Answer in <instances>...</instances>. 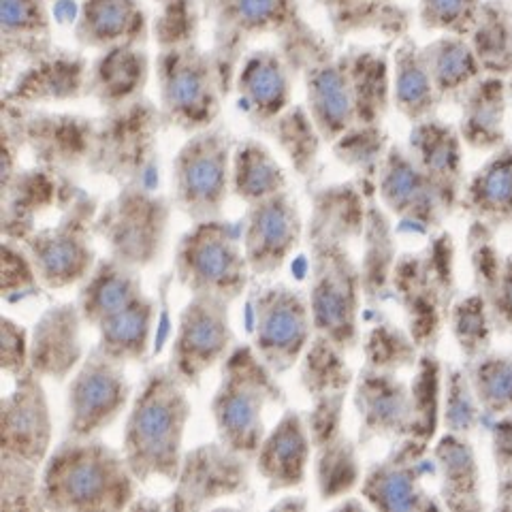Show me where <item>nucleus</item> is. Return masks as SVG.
Wrapping results in <instances>:
<instances>
[{"mask_svg":"<svg viewBox=\"0 0 512 512\" xmlns=\"http://www.w3.org/2000/svg\"><path fill=\"white\" fill-rule=\"evenodd\" d=\"M190 416L186 384L169 363L154 365L128 408L122 434V455L139 485L154 478L167 483L178 480Z\"/></svg>","mask_w":512,"mask_h":512,"instance_id":"1","label":"nucleus"},{"mask_svg":"<svg viewBox=\"0 0 512 512\" xmlns=\"http://www.w3.org/2000/svg\"><path fill=\"white\" fill-rule=\"evenodd\" d=\"M139 480L122 451L99 438H64L41 468V510H131Z\"/></svg>","mask_w":512,"mask_h":512,"instance_id":"2","label":"nucleus"},{"mask_svg":"<svg viewBox=\"0 0 512 512\" xmlns=\"http://www.w3.org/2000/svg\"><path fill=\"white\" fill-rule=\"evenodd\" d=\"M269 408H286L278 376L256 355L252 344H237L222 361L212 397L216 438L231 451L252 459L269 429Z\"/></svg>","mask_w":512,"mask_h":512,"instance_id":"3","label":"nucleus"},{"mask_svg":"<svg viewBox=\"0 0 512 512\" xmlns=\"http://www.w3.org/2000/svg\"><path fill=\"white\" fill-rule=\"evenodd\" d=\"M455 242L438 231L416 252L397 256L393 271V299L404 312V323L421 350H436L457 299Z\"/></svg>","mask_w":512,"mask_h":512,"instance_id":"4","label":"nucleus"},{"mask_svg":"<svg viewBox=\"0 0 512 512\" xmlns=\"http://www.w3.org/2000/svg\"><path fill=\"white\" fill-rule=\"evenodd\" d=\"M173 274L190 295L237 301L252 278L242 242V220L231 222L220 216L192 222L175 246Z\"/></svg>","mask_w":512,"mask_h":512,"instance_id":"5","label":"nucleus"},{"mask_svg":"<svg viewBox=\"0 0 512 512\" xmlns=\"http://www.w3.org/2000/svg\"><path fill=\"white\" fill-rule=\"evenodd\" d=\"M310 308L316 333L350 352L359 346L361 271L348 244L329 235L308 233Z\"/></svg>","mask_w":512,"mask_h":512,"instance_id":"6","label":"nucleus"},{"mask_svg":"<svg viewBox=\"0 0 512 512\" xmlns=\"http://www.w3.org/2000/svg\"><path fill=\"white\" fill-rule=\"evenodd\" d=\"M163 122L141 96L116 109H107V116L96 122L94 148L88 169L94 175H105L122 186H158V124Z\"/></svg>","mask_w":512,"mask_h":512,"instance_id":"7","label":"nucleus"},{"mask_svg":"<svg viewBox=\"0 0 512 512\" xmlns=\"http://www.w3.org/2000/svg\"><path fill=\"white\" fill-rule=\"evenodd\" d=\"M156 79L160 116L180 131L197 133L216 124L222 96H227L214 54L197 45L182 43L158 50Z\"/></svg>","mask_w":512,"mask_h":512,"instance_id":"8","label":"nucleus"},{"mask_svg":"<svg viewBox=\"0 0 512 512\" xmlns=\"http://www.w3.org/2000/svg\"><path fill=\"white\" fill-rule=\"evenodd\" d=\"M173 201L143 186H122L101 205L94 233L109 256L139 271L160 261L167 246Z\"/></svg>","mask_w":512,"mask_h":512,"instance_id":"9","label":"nucleus"},{"mask_svg":"<svg viewBox=\"0 0 512 512\" xmlns=\"http://www.w3.org/2000/svg\"><path fill=\"white\" fill-rule=\"evenodd\" d=\"M233 141L218 124L190 133L171 165V201L190 222L220 218L231 195Z\"/></svg>","mask_w":512,"mask_h":512,"instance_id":"10","label":"nucleus"},{"mask_svg":"<svg viewBox=\"0 0 512 512\" xmlns=\"http://www.w3.org/2000/svg\"><path fill=\"white\" fill-rule=\"evenodd\" d=\"M99 210V199L79 188L54 224L20 242L35 263L45 291L82 284L99 261L94 250V220Z\"/></svg>","mask_w":512,"mask_h":512,"instance_id":"11","label":"nucleus"},{"mask_svg":"<svg viewBox=\"0 0 512 512\" xmlns=\"http://www.w3.org/2000/svg\"><path fill=\"white\" fill-rule=\"evenodd\" d=\"M314 333L306 293L284 282L256 291L252 299V348L276 376L299 365Z\"/></svg>","mask_w":512,"mask_h":512,"instance_id":"12","label":"nucleus"},{"mask_svg":"<svg viewBox=\"0 0 512 512\" xmlns=\"http://www.w3.org/2000/svg\"><path fill=\"white\" fill-rule=\"evenodd\" d=\"M235 346L231 301L212 295H190L180 312L167 363L186 387H197Z\"/></svg>","mask_w":512,"mask_h":512,"instance_id":"13","label":"nucleus"},{"mask_svg":"<svg viewBox=\"0 0 512 512\" xmlns=\"http://www.w3.org/2000/svg\"><path fill=\"white\" fill-rule=\"evenodd\" d=\"M131 402L124 365L92 348L67 384V436L99 438Z\"/></svg>","mask_w":512,"mask_h":512,"instance_id":"14","label":"nucleus"},{"mask_svg":"<svg viewBox=\"0 0 512 512\" xmlns=\"http://www.w3.org/2000/svg\"><path fill=\"white\" fill-rule=\"evenodd\" d=\"M3 131L18 141L20 148L30 150L37 167L71 175L75 169L88 165L96 122L5 103Z\"/></svg>","mask_w":512,"mask_h":512,"instance_id":"15","label":"nucleus"},{"mask_svg":"<svg viewBox=\"0 0 512 512\" xmlns=\"http://www.w3.org/2000/svg\"><path fill=\"white\" fill-rule=\"evenodd\" d=\"M205 11L214 22V60L224 92L242 62L244 45L261 35H282L297 20L295 0H205Z\"/></svg>","mask_w":512,"mask_h":512,"instance_id":"16","label":"nucleus"},{"mask_svg":"<svg viewBox=\"0 0 512 512\" xmlns=\"http://www.w3.org/2000/svg\"><path fill=\"white\" fill-rule=\"evenodd\" d=\"M252 459L224 446L218 438L186 451L178 480L163 502L167 510H203L216 502L242 498L250 491Z\"/></svg>","mask_w":512,"mask_h":512,"instance_id":"17","label":"nucleus"},{"mask_svg":"<svg viewBox=\"0 0 512 512\" xmlns=\"http://www.w3.org/2000/svg\"><path fill=\"white\" fill-rule=\"evenodd\" d=\"M431 444L410 436L397 440L389 455L367 468L361 478L359 495L372 510L423 512L444 508L440 498L425 489L423 476L434 466Z\"/></svg>","mask_w":512,"mask_h":512,"instance_id":"18","label":"nucleus"},{"mask_svg":"<svg viewBox=\"0 0 512 512\" xmlns=\"http://www.w3.org/2000/svg\"><path fill=\"white\" fill-rule=\"evenodd\" d=\"M43 378L26 370L0 402V457L43 468L52 453L54 421Z\"/></svg>","mask_w":512,"mask_h":512,"instance_id":"19","label":"nucleus"},{"mask_svg":"<svg viewBox=\"0 0 512 512\" xmlns=\"http://www.w3.org/2000/svg\"><path fill=\"white\" fill-rule=\"evenodd\" d=\"M306 227L291 190L248 205L242 218V242L252 276H274L301 244Z\"/></svg>","mask_w":512,"mask_h":512,"instance_id":"20","label":"nucleus"},{"mask_svg":"<svg viewBox=\"0 0 512 512\" xmlns=\"http://www.w3.org/2000/svg\"><path fill=\"white\" fill-rule=\"evenodd\" d=\"M376 197L391 216L416 231L434 233L446 218L436 188L397 143H391L380 165Z\"/></svg>","mask_w":512,"mask_h":512,"instance_id":"21","label":"nucleus"},{"mask_svg":"<svg viewBox=\"0 0 512 512\" xmlns=\"http://www.w3.org/2000/svg\"><path fill=\"white\" fill-rule=\"evenodd\" d=\"M352 406L359 419V446L374 440H402L410 434V382L397 372L361 367L352 384Z\"/></svg>","mask_w":512,"mask_h":512,"instance_id":"22","label":"nucleus"},{"mask_svg":"<svg viewBox=\"0 0 512 512\" xmlns=\"http://www.w3.org/2000/svg\"><path fill=\"white\" fill-rule=\"evenodd\" d=\"M463 143L457 126L434 118L412 124L406 150L436 188L446 216L459 210L461 192L466 186L463 169Z\"/></svg>","mask_w":512,"mask_h":512,"instance_id":"23","label":"nucleus"},{"mask_svg":"<svg viewBox=\"0 0 512 512\" xmlns=\"http://www.w3.org/2000/svg\"><path fill=\"white\" fill-rule=\"evenodd\" d=\"M3 186V237L24 242L37 231V218L58 207L64 210L79 192L71 175L47 171L43 167L20 169Z\"/></svg>","mask_w":512,"mask_h":512,"instance_id":"24","label":"nucleus"},{"mask_svg":"<svg viewBox=\"0 0 512 512\" xmlns=\"http://www.w3.org/2000/svg\"><path fill=\"white\" fill-rule=\"evenodd\" d=\"M84 325L77 301H62L47 308L30 329V370L43 380H69L86 359Z\"/></svg>","mask_w":512,"mask_h":512,"instance_id":"25","label":"nucleus"},{"mask_svg":"<svg viewBox=\"0 0 512 512\" xmlns=\"http://www.w3.org/2000/svg\"><path fill=\"white\" fill-rule=\"evenodd\" d=\"M312 440L306 416L295 408H284L274 427L254 453V470L263 478L269 493L293 491L306 483L312 466Z\"/></svg>","mask_w":512,"mask_h":512,"instance_id":"26","label":"nucleus"},{"mask_svg":"<svg viewBox=\"0 0 512 512\" xmlns=\"http://www.w3.org/2000/svg\"><path fill=\"white\" fill-rule=\"evenodd\" d=\"M293 69L280 50H256L242 58L233 79L239 109L259 128L291 107Z\"/></svg>","mask_w":512,"mask_h":512,"instance_id":"27","label":"nucleus"},{"mask_svg":"<svg viewBox=\"0 0 512 512\" xmlns=\"http://www.w3.org/2000/svg\"><path fill=\"white\" fill-rule=\"evenodd\" d=\"M88 62L82 56L50 52L15 77L13 86L5 92L7 105L32 107L41 103L75 101L88 94Z\"/></svg>","mask_w":512,"mask_h":512,"instance_id":"28","label":"nucleus"},{"mask_svg":"<svg viewBox=\"0 0 512 512\" xmlns=\"http://www.w3.org/2000/svg\"><path fill=\"white\" fill-rule=\"evenodd\" d=\"M495 231L472 220L468 229V256L474 291L485 297L495 333L512 335V250L500 252L493 242Z\"/></svg>","mask_w":512,"mask_h":512,"instance_id":"29","label":"nucleus"},{"mask_svg":"<svg viewBox=\"0 0 512 512\" xmlns=\"http://www.w3.org/2000/svg\"><path fill=\"white\" fill-rule=\"evenodd\" d=\"M457 103L461 107L457 131L468 148L493 152L504 146L508 141L506 114L510 103L506 77L483 75L461 94Z\"/></svg>","mask_w":512,"mask_h":512,"instance_id":"30","label":"nucleus"},{"mask_svg":"<svg viewBox=\"0 0 512 512\" xmlns=\"http://www.w3.org/2000/svg\"><path fill=\"white\" fill-rule=\"evenodd\" d=\"M436 472L440 476L438 498L446 510H483V480L470 436L444 431L431 446Z\"/></svg>","mask_w":512,"mask_h":512,"instance_id":"31","label":"nucleus"},{"mask_svg":"<svg viewBox=\"0 0 512 512\" xmlns=\"http://www.w3.org/2000/svg\"><path fill=\"white\" fill-rule=\"evenodd\" d=\"M459 210L493 231L512 222V141L493 150L466 180Z\"/></svg>","mask_w":512,"mask_h":512,"instance_id":"32","label":"nucleus"},{"mask_svg":"<svg viewBox=\"0 0 512 512\" xmlns=\"http://www.w3.org/2000/svg\"><path fill=\"white\" fill-rule=\"evenodd\" d=\"M148 18L137 0H84L75 24V39L90 50L116 45H143Z\"/></svg>","mask_w":512,"mask_h":512,"instance_id":"33","label":"nucleus"},{"mask_svg":"<svg viewBox=\"0 0 512 512\" xmlns=\"http://www.w3.org/2000/svg\"><path fill=\"white\" fill-rule=\"evenodd\" d=\"M391 214L380 205L378 197L367 201V220L361 235V288L367 308H378L387 299H393V271L397 263L395 231Z\"/></svg>","mask_w":512,"mask_h":512,"instance_id":"34","label":"nucleus"},{"mask_svg":"<svg viewBox=\"0 0 512 512\" xmlns=\"http://www.w3.org/2000/svg\"><path fill=\"white\" fill-rule=\"evenodd\" d=\"M150 77V58L143 45H116L103 50L88 73V94L105 109L139 99Z\"/></svg>","mask_w":512,"mask_h":512,"instance_id":"35","label":"nucleus"},{"mask_svg":"<svg viewBox=\"0 0 512 512\" xmlns=\"http://www.w3.org/2000/svg\"><path fill=\"white\" fill-rule=\"evenodd\" d=\"M139 274V269L116 261L114 256L96 261L86 280L79 284L75 299L86 325L96 329L105 318L141 297L143 282Z\"/></svg>","mask_w":512,"mask_h":512,"instance_id":"36","label":"nucleus"},{"mask_svg":"<svg viewBox=\"0 0 512 512\" xmlns=\"http://www.w3.org/2000/svg\"><path fill=\"white\" fill-rule=\"evenodd\" d=\"M391 96L393 107L410 124L434 118L442 105L423 60L421 45L410 37L399 39L391 58Z\"/></svg>","mask_w":512,"mask_h":512,"instance_id":"37","label":"nucleus"},{"mask_svg":"<svg viewBox=\"0 0 512 512\" xmlns=\"http://www.w3.org/2000/svg\"><path fill=\"white\" fill-rule=\"evenodd\" d=\"M154 320L156 303L143 293L96 327V331H99L96 348L122 365L148 361L152 350Z\"/></svg>","mask_w":512,"mask_h":512,"instance_id":"38","label":"nucleus"},{"mask_svg":"<svg viewBox=\"0 0 512 512\" xmlns=\"http://www.w3.org/2000/svg\"><path fill=\"white\" fill-rule=\"evenodd\" d=\"M312 451V472L320 500L335 502L359 489L363 478L359 442L350 440L344 429L312 438Z\"/></svg>","mask_w":512,"mask_h":512,"instance_id":"39","label":"nucleus"},{"mask_svg":"<svg viewBox=\"0 0 512 512\" xmlns=\"http://www.w3.org/2000/svg\"><path fill=\"white\" fill-rule=\"evenodd\" d=\"M367 199L357 182L331 184L312 192L306 235H329L344 244L361 239L367 220Z\"/></svg>","mask_w":512,"mask_h":512,"instance_id":"40","label":"nucleus"},{"mask_svg":"<svg viewBox=\"0 0 512 512\" xmlns=\"http://www.w3.org/2000/svg\"><path fill=\"white\" fill-rule=\"evenodd\" d=\"M440 103L459 101L476 79L485 75L468 37L440 35L421 47Z\"/></svg>","mask_w":512,"mask_h":512,"instance_id":"41","label":"nucleus"},{"mask_svg":"<svg viewBox=\"0 0 512 512\" xmlns=\"http://www.w3.org/2000/svg\"><path fill=\"white\" fill-rule=\"evenodd\" d=\"M284 190H288L286 171L271 150L256 139L237 143L233 150L231 195L252 205Z\"/></svg>","mask_w":512,"mask_h":512,"instance_id":"42","label":"nucleus"},{"mask_svg":"<svg viewBox=\"0 0 512 512\" xmlns=\"http://www.w3.org/2000/svg\"><path fill=\"white\" fill-rule=\"evenodd\" d=\"M261 131L274 137L297 178L312 186L318 178L320 146H323L325 139L312 120L308 107L291 105L274 122L263 126Z\"/></svg>","mask_w":512,"mask_h":512,"instance_id":"43","label":"nucleus"},{"mask_svg":"<svg viewBox=\"0 0 512 512\" xmlns=\"http://www.w3.org/2000/svg\"><path fill=\"white\" fill-rule=\"evenodd\" d=\"M3 54L5 60L28 62L52 52L50 13L45 0H3Z\"/></svg>","mask_w":512,"mask_h":512,"instance_id":"44","label":"nucleus"},{"mask_svg":"<svg viewBox=\"0 0 512 512\" xmlns=\"http://www.w3.org/2000/svg\"><path fill=\"white\" fill-rule=\"evenodd\" d=\"M346 60L355 92L357 124H382L393 105L389 58L376 50L355 47L346 52Z\"/></svg>","mask_w":512,"mask_h":512,"instance_id":"45","label":"nucleus"},{"mask_svg":"<svg viewBox=\"0 0 512 512\" xmlns=\"http://www.w3.org/2000/svg\"><path fill=\"white\" fill-rule=\"evenodd\" d=\"M355 372L346 361V350L320 333H314L310 346L299 361V384L310 399L350 393Z\"/></svg>","mask_w":512,"mask_h":512,"instance_id":"46","label":"nucleus"},{"mask_svg":"<svg viewBox=\"0 0 512 512\" xmlns=\"http://www.w3.org/2000/svg\"><path fill=\"white\" fill-rule=\"evenodd\" d=\"M442 397H444V365L436 350H423L414 365L410 380L412 425L410 438L425 444H434L442 427Z\"/></svg>","mask_w":512,"mask_h":512,"instance_id":"47","label":"nucleus"},{"mask_svg":"<svg viewBox=\"0 0 512 512\" xmlns=\"http://www.w3.org/2000/svg\"><path fill=\"white\" fill-rule=\"evenodd\" d=\"M470 43L485 75H512V7L502 0H485Z\"/></svg>","mask_w":512,"mask_h":512,"instance_id":"48","label":"nucleus"},{"mask_svg":"<svg viewBox=\"0 0 512 512\" xmlns=\"http://www.w3.org/2000/svg\"><path fill=\"white\" fill-rule=\"evenodd\" d=\"M333 154L340 163L357 173V184L365 192L367 199L376 197V180L384 156L389 150V139L382 124H355L335 139Z\"/></svg>","mask_w":512,"mask_h":512,"instance_id":"49","label":"nucleus"},{"mask_svg":"<svg viewBox=\"0 0 512 512\" xmlns=\"http://www.w3.org/2000/svg\"><path fill=\"white\" fill-rule=\"evenodd\" d=\"M483 414L498 419L512 414V352H487L463 363Z\"/></svg>","mask_w":512,"mask_h":512,"instance_id":"50","label":"nucleus"},{"mask_svg":"<svg viewBox=\"0 0 512 512\" xmlns=\"http://www.w3.org/2000/svg\"><path fill=\"white\" fill-rule=\"evenodd\" d=\"M361 348L365 367L397 374L402 370H414L423 352L406 327H399L387 318L376 320L370 331L365 333Z\"/></svg>","mask_w":512,"mask_h":512,"instance_id":"51","label":"nucleus"},{"mask_svg":"<svg viewBox=\"0 0 512 512\" xmlns=\"http://www.w3.org/2000/svg\"><path fill=\"white\" fill-rule=\"evenodd\" d=\"M448 327H451L463 363L476 361L491 350V338L495 329L491 323L487 301L478 291L455 299L451 316H448Z\"/></svg>","mask_w":512,"mask_h":512,"instance_id":"52","label":"nucleus"},{"mask_svg":"<svg viewBox=\"0 0 512 512\" xmlns=\"http://www.w3.org/2000/svg\"><path fill=\"white\" fill-rule=\"evenodd\" d=\"M318 3L329 11L340 35L350 30L374 28L397 37L408 26L404 11L391 7V3H376V0H318Z\"/></svg>","mask_w":512,"mask_h":512,"instance_id":"53","label":"nucleus"},{"mask_svg":"<svg viewBox=\"0 0 512 512\" xmlns=\"http://www.w3.org/2000/svg\"><path fill=\"white\" fill-rule=\"evenodd\" d=\"M480 404L474 395L466 367H444V397H442V429L451 434L472 436L480 423Z\"/></svg>","mask_w":512,"mask_h":512,"instance_id":"54","label":"nucleus"},{"mask_svg":"<svg viewBox=\"0 0 512 512\" xmlns=\"http://www.w3.org/2000/svg\"><path fill=\"white\" fill-rule=\"evenodd\" d=\"M0 508L41 510V468L22 459L0 457Z\"/></svg>","mask_w":512,"mask_h":512,"instance_id":"55","label":"nucleus"},{"mask_svg":"<svg viewBox=\"0 0 512 512\" xmlns=\"http://www.w3.org/2000/svg\"><path fill=\"white\" fill-rule=\"evenodd\" d=\"M485 0H419V22L442 35L470 37Z\"/></svg>","mask_w":512,"mask_h":512,"instance_id":"56","label":"nucleus"},{"mask_svg":"<svg viewBox=\"0 0 512 512\" xmlns=\"http://www.w3.org/2000/svg\"><path fill=\"white\" fill-rule=\"evenodd\" d=\"M45 286L32 263L30 254L20 242H3V274H0V293L5 301H24L41 295Z\"/></svg>","mask_w":512,"mask_h":512,"instance_id":"57","label":"nucleus"},{"mask_svg":"<svg viewBox=\"0 0 512 512\" xmlns=\"http://www.w3.org/2000/svg\"><path fill=\"white\" fill-rule=\"evenodd\" d=\"M491 453L498 476V508H512V414L498 416L491 427Z\"/></svg>","mask_w":512,"mask_h":512,"instance_id":"58","label":"nucleus"},{"mask_svg":"<svg viewBox=\"0 0 512 512\" xmlns=\"http://www.w3.org/2000/svg\"><path fill=\"white\" fill-rule=\"evenodd\" d=\"M0 370L9 378L30 370V331L9 316L0 320Z\"/></svg>","mask_w":512,"mask_h":512,"instance_id":"59","label":"nucleus"},{"mask_svg":"<svg viewBox=\"0 0 512 512\" xmlns=\"http://www.w3.org/2000/svg\"><path fill=\"white\" fill-rule=\"evenodd\" d=\"M310 506V502L301 495H284L280 502H276L271 506V510H306Z\"/></svg>","mask_w":512,"mask_h":512,"instance_id":"60","label":"nucleus"},{"mask_svg":"<svg viewBox=\"0 0 512 512\" xmlns=\"http://www.w3.org/2000/svg\"><path fill=\"white\" fill-rule=\"evenodd\" d=\"M508 82V96H510V103H512V75L506 79Z\"/></svg>","mask_w":512,"mask_h":512,"instance_id":"61","label":"nucleus"},{"mask_svg":"<svg viewBox=\"0 0 512 512\" xmlns=\"http://www.w3.org/2000/svg\"><path fill=\"white\" fill-rule=\"evenodd\" d=\"M376 3H389V0H376Z\"/></svg>","mask_w":512,"mask_h":512,"instance_id":"62","label":"nucleus"}]
</instances>
